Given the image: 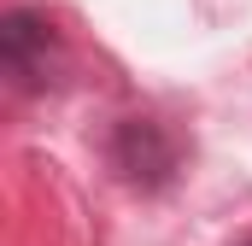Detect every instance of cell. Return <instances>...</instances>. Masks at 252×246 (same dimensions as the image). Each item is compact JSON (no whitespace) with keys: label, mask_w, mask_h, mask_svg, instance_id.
<instances>
[{"label":"cell","mask_w":252,"mask_h":246,"mask_svg":"<svg viewBox=\"0 0 252 246\" xmlns=\"http://www.w3.org/2000/svg\"><path fill=\"white\" fill-rule=\"evenodd\" d=\"M0 47H6V70L12 76H35L41 59H47V47H53V24L35 18L30 6H18V12L0 18Z\"/></svg>","instance_id":"2"},{"label":"cell","mask_w":252,"mask_h":246,"mask_svg":"<svg viewBox=\"0 0 252 246\" xmlns=\"http://www.w3.org/2000/svg\"><path fill=\"white\" fill-rule=\"evenodd\" d=\"M247 246H252V241H247Z\"/></svg>","instance_id":"3"},{"label":"cell","mask_w":252,"mask_h":246,"mask_svg":"<svg viewBox=\"0 0 252 246\" xmlns=\"http://www.w3.org/2000/svg\"><path fill=\"white\" fill-rule=\"evenodd\" d=\"M112 164H118L135 187H164L170 170H176V147H170V135H164L158 123L129 118L124 129H118V141H112Z\"/></svg>","instance_id":"1"}]
</instances>
